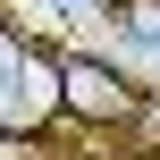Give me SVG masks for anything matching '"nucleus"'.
<instances>
[{
	"mask_svg": "<svg viewBox=\"0 0 160 160\" xmlns=\"http://www.w3.org/2000/svg\"><path fill=\"white\" fill-rule=\"evenodd\" d=\"M135 101H143V93H135L110 59H84V51L59 59V110H68V118H84V127H127Z\"/></svg>",
	"mask_w": 160,
	"mask_h": 160,
	"instance_id": "obj_2",
	"label": "nucleus"
},
{
	"mask_svg": "<svg viewBox=\"0 0 160 160\" xmlns=\"http://www.w3.org/2000/svg\"><path fill=\"white\" fill-rule=\"evenodd\" d=\"M110 8H118V0H110Z\"/></svg>",
	"mask_w": 160,
	"mask_h": 160,
	"instance_id": "obj_5",
	"label": "nucleus"
},
{
	"mask_svg": "<svg viewBox=\"0 0 160 160\" xmlns=\"http://www.w3.org/2000/svg\"><path fill=\"white\" fill-rule=\"evenodd\" d=\"M59 118V59H34L17 25H0V127Z\"/></svg>",
	"mask_w": 160,
	"mask_h": 160,
	"instance_id": "obj_1",
	"label": "nucleus"
},
{
	"mask_svg": "<svg viewBox=\"0 0 160 160\" xmlns=\"http://www.w3.org/2000/svg\"><path fill=\"white\" fill-rule=\"evenodd\" d=\"M0 160H42V143H34V127H0Z\"/></svg>",
	"mask_w": 160,
	"mask_h": 160,
	"instance_id": "obj_3",
	"label": "nucleus"
},
{
	"mask_svg": "<svg viewBox=\"0 0 160 160\" xmlns=\"http://www.w3.org/2000/svg\"><path fill=\"white\" fill-rule=\"evenodd\" d=\"M135 118H143V127L160 135V93H152V101H135Z\"/></svg>",
	"mask_w": 160,
	"mask_h": 160,
	"instance_id": "obj_4",
	"label": "nucleus"
}]
</instances>
